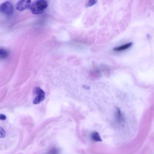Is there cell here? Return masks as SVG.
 Instances as JSON below:
<instances>
[{
    "instance_id": "6da1fadb",
    "label": "cell",
    "mask_w": 154,
    "mask_h": 154,
    "mask_svg": "<svg viewBox=\"0 0 154 154\" xmlns=\"http://www.w3.org/2000/svg\"><path fill=\"white\" fill-rule=\"evenodd\" d=\"M48 5L47 1L45 0H37L31 4L30 9L33 14L39 15L42 13Z\"/></svg>"
},
{
    "instance_id": "52a82bcc",
    "label": "cell",
    "mask_w": 154,
    "mask_h": 154,
    "mask_svg": "<svg viewBox=\"0 0 154 154\" xmlns=\"http://www.w3.org/2000/svg\"><path fill=\"white\" fill-rule=\"evenodd\" d=\"M91 138L95 141L101 142L102 140L99 133L96 132H93L91 135Z\"/></svg>"
},
{
    "instance_id": "ba28073f",
    "label": "cell",
    "mask_w": 154,
    "mask_h": 154,
    "mask_svg": "<svg viewBox=\"0 0 154 154\" xmlns=\"http://www.w3.org/2000/svg\"><path fill=\"white\" fill-rule=\"evenodd\" d=\"M116 117L117 121L119 122H122L123 121L124 118L122 115L121 111L117 108L116 114Z\"/></svg>"
},
{
    "instance_id": "277c9868",
    "label": "cell",
    "mask_w": 154,
    "mask_h": 154,
    "mask_svg": "<svg viewBox=\"0 0 154 154\" xmlns=\"http://www.w3.org/2000/svg\"><path fill=\"white\" fill-rule=\"evenodd\" d=\"M30 1H20L16 5V9L19 11H23L30 8L31 5Z\"/></svg>"
},
{
    "instance_id": "9c48e42d",
    "label": "cell",
    "mask_w": 154,
    "mask_h": 154,
    "mask_svg": "<svg viewBox=\"0 0 154 154\" xmlns=\"http://www.w3.org/2000/svg\"><path fill=\"white\" fill-rule=\"evenodd\" d=\"M6 133L5 129L1 127H0V138H4L6 136Z\"/></svg>"
},
{
    "instance_id": "8992f818",
    "label": "cell",
    "mask_w": 154,
    "mask_h": 154,
    "mask_svg": "<svg viewBox=\"0 0 154 154\" xmlns=\"http://www.w3.org/2000/svg\"><path fill=\"white\" fill-rule=\"evenodd\" d=\"M9 54L8 51L4 48H0V59H4L7 57Z\"/></svg>"
},
{
    "instance_id": "8fae6325",
    "label": "cell",
    "mask_w": 154,
    "mask_h": 154,
    "mask_svg": "<svg viewBox=\"0 0 154 154\" xmlns=\"http://www.w3.org/2000/svg\"><path fill=\"white\" fill-rule=\"evenodd\" d=\"M97 1H88L87 5V7H90L96 4Z\"/></svg>"
},
{
    "instance_id": "30bf717a",
    "label": "cell",
    "mask_w": 154,
    "mask_h": 154,
    "mask_svg": "<svg viewBox=\"0 0 154 154\" xmlns=\"http://www.w3.org/2000/svg\"><path fill=\"white\" fill-rule=\"evenodd\" d=\"M59 151L57 148H53L51 149L48 153V154H59Z\"/></svg>"
},
{
    "instance_id": "7c38bea8",
    "label": "cell",
    "mask_w": 154,
    "mask_h": 154,
    "mask_svg": "<svg viewBox=\"0 0 154 154\" xmlns=\"http://www.w3.org/2000/svg\"><path fill=\"white\" fill-rule=\"evenodd\" d=\"M7 119L6 116L3 114H0V120L2 121L5 120Z\"/></svg>"
},
{
    "instance_id": "7a4b0ae2",
    "label": "cell",
    "mask_w": 154,
    "mask_h": 154,
    "mask_svg": "<svg viewBox=\"0 0 154 154\" xmlns=\"http://www.w3.org/2000/svg\"><path fill=\"white\" fill-rule=\"evenodd\" d=\"M14 11L13 4L9 1L5 2L0 5V13L7 15L12 14Z\"/></svg>"
},
{
    "instance_id": "3957f363",
    "label": "cell",
    "mask_w": 154,
    "mask_h": 154,
    "mask_svg": "<svg viewBox=\"0 0 154 154\" xmlns=\"http://www.w3.org/2000/svg\"><path fill=\"white\" fill-rule=\"evenodd\" d=\"M34 91L36 96L33 101V103L35 105L39 104L45 99V93L42 89L39 87H35Z\"/></svg>"
},
{
    "instance_id": "5b68a950",
    "label": "cell",
    "mask_w": 154,
    "mask_h": 154,
    "mask_svg": "<svg viewBox=\"0 0 154 154\" xmlns=\"http://www.w3.org/2000/svg\"><path fill=\"white\" fill-rule=\"evenodd\" d=\"M132 43H129L121 45L115 48H114L113 50L116 51H121L127 49L130 47L132 45Z\"/></svg>"
}]
</instances>
